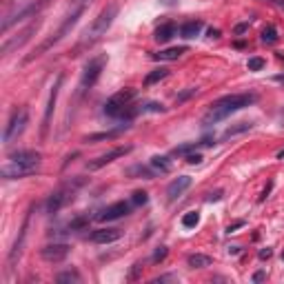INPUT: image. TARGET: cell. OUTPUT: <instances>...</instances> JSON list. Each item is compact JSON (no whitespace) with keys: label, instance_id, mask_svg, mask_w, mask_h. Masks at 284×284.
<instances>
[{"label":"cell","instance_id":"6da1fadb","mask_svg":"<svg viewBox=\"0 0 284 284\" xmlns=\"http://www.w3.org/2000/svg\"><path fill=\"white\" fill-rule=\"evenodd\" d=\"M255 102V96L253 93H231V96H224L220 98L218 102L211 104L209 113L204 116V125H215V122L224 120L226 116L236 113V111H240L244 107H249V104Z\"/></svg>","mask_w":284,"mask_h":284},{"label":"cell","instance_id":"7a4b0ae2","mask_svg":"<svg viewBox=\"0 0 284 284\" xmlns=\"http://www.w3.org/2000/svg\"><path fill=\"white\" fill-rule=\"evenodd\" d=\"M118 11H120V7L116 3H111V5H107L100 14L93 18V22L85 29V42H93V40H98V38H102L104 33H107V29L111 25H113V20H116V16H118Z\"/></svg>","mask_w":284,"mask_h":284},{"label":"cell","instance_id":"3957f363","mask_svg":"<svg viewBox=\"0 0 284 284\" xmlns=\"http://www.w3.org/2000/svg\"><path fill=\"white\" fill-rule=\"evenodd\" d=\"M82 11H85V5H82V7H76V9H74V14H69V16H67V18H65V22H63V25H60V29L55 31L51 38H47V40H44V42L40 44V47H36V49H33V53H31V55H27V58H25V63H31L33 58H38V55H42L44 51H47V49H51L55 42H60V40H63V38L67 36V33L71 31V27H74L76 22H78V18H80V16H82Z\"/></svg>","mask_w":284,"mask_h":284},{"label":"cell","instance_id":"277c9868","mask_svg":"<svg viewBox=\"0 0 284 284\" xmlns=\"http://www.w3.org/2000/svg\"><path fill=\"white\" fill-rule=\"evenodd\" d=\"M82 185H85V180H82V178H78V180H74V182H67L65 187L58 189V191H53L51 196H49V200H47V211H49V213H58L63 207H67V204L74 200L76 189L82 187Z\"/></svg>","mask_w":284,"mask_h":284},{"label":"cell","instance_id":"5b68a950","mask_svg":"<svg viewBox=\"0 0 284 284\" xmlns=\"http://www.w3.org/2000/svg\"><path fill=\"white\" fill-rule=\"evenodd\" d=\"M104 65H107V55H96V58H91L85 65V69H82V80H80V91L82 93L89 91V89L98 82V78H100V74H102Z\"/></svg>","mask_w":284,"mask_h":284},{"label":"cell","instance_id":"8992f818","mask_svg":"<svg viewBox=\"0 0 284 284\" xmlns=\"http://www.w3.org/2000/svg\"><path fill=\"white\" fill-rule=\"evenodd\" d=\"M136 98V91L133 89H122V91L113 93L107 104H104V113L111 116V118H122V113H125V109L131 104V100Z\"/></svg>","mask_w":284,"mask_h":284},{"label":"cell","instance_id":"52a82bcc","mask_svg":"<svg viewBox=\"0 0 284 284\" xmlns=\"http://www.w3.org/2000/svg\"><path fill=\"white\" fill-rule=\"evenodd\" d=\"M27 122H29V113H27V109H18L11 113V118L7 122V127H5V133H3V142L5 144H11L16 140V138L20 136L22 131H25Z\"/></svg>","mask_w":284,"mask_h":284},{"label":"cell","instance_id":"ba28073f","mask_svg":"<svg viewBox=\"0 0 284 284\" xmlns=\"http://www.w3.org/2000/svg\"><path fill=\"white\" fill-rule=\"evenodd\" d=\"M129 151H131V147H116V149H111V151H107V153L98 155V158L91 160V162H87V169L89 171H98V169H102V166L111 164L113 160H118V158H122V155H127Z\"/></svg>","mask_w":284,"mask_h":284},{"label":"cell","instance_id":"9c48e42d","mask_svg":"<svg viewBox=\"0 0 284 284\" xmlns=\"http://www.w3.org/2000/svg\"><path fill=\"white\" fill-rule=\"evenodd\" d=\"M67 255H69V244H63V242H53L40 249V258L44 262H53V264L63 262Z\"/></svg>","mask_w":284,"mask_h":284},{"label":"cell","instance_id":"30bf717a","mask_svg":"<svg viewBox=\"0 0 284 284\" xmlns=\"http://www.w3.org/2000/svg\"><path fill=\"white\" fill-rule=\"evenodd\" d=\"M9 160H11V162H16V164H25V166H31V169H38L42 155L38 151H33V149H20V151L11 153Z\"/></svg>","mask_w":284,"mask_h":284},{"label":"cell","instance_id":"8fae6325","mask_svg":"<svg viewBox=\"0 0 284 284\" xmlns=\"http://www.w3.org/2000/svg\"><path fill=\"white\" fill-rule=\"evenodd\" d=\"M60 85H63V76L55 78V85L49 93V102H47V109H44V120H42V138L47 136L49 131V125H51V116H53V109H55V100H58V93H60Z\"/></svg>","mask_w":284,"mask_h":284},{"label":"cell","instance_id":"7c38bea8","mask_svg":"<svg viewBox=\"0 0 284 284\" xmlns=\"http://www.w3.org/2000/svg\"><path fill=\"white\" fill-rule=\"evenodd\" d=\"M129 209H131V204H129V202H113V204H109L107 209H102V211H100L98 220H102V222L120 220L122 215H127V213H129Z\"/></svg>","mask_w":284,"mask_h":284},{"label":"cell","instance_id":"4fadbf2b","mask_svg":"<svg viewBox=\"0 0 284 284\" xmlns=\"http://www.w3.org/2000/svg\"><path fill=\"white\" fill-rule=\"evenodd\" d=\"M36 169H31V166H25V164H16V162H9L3 164V169H0V176L5 178V180H16V178H25L33 174Z\"/></svg>","mask_w":284,"mask_h":284},{"label":"cell","instance_id":"5bb4252c","mask_svg":"<svg viewBox=\"0 0 284 284\" xmlns=\"http://www.w3.org/2000/svg\"><path fill=\"white\" fill-rule=\"evenodd\" d=\"M38 25H40V22H38V20H36V22H31V25L27 27V29L22 31V33H20V38H14V40H5V42H3V49H0V53H3V55H7V53L11 51V49H16V47H20L22 42H27V40H29V38H31V33H36Z\"/></svg>","mask_w":284,"mask_h":284},{"label":"cell","instance_id":"9a60e30c","mask_svg":"<svg viewBox=\"0 0 284 284\" xmlns=\"http://www.w3.org/2000/svg\"><path fill=\"white\" fill-rule=\"evenodd\" d=\"M29 218H31V211L25 215V222H22V226H20V233H18V240L14 242V249H11V253H9V266H14L16 262V258H20V253H22V244H25V238H27V229H29Z\"/></svg>","mask_w":284,"mask_h":284},{"label":"cell","instance_id":"2e32d148","mask_svg":"<svg viewBox=\"0 0 284 284\" xmlns=\"http://www.w3.org/2000/svg\"><path fill=\"white\" fill-rule=\"evenodd\" d=\"M189 187H191V178H189V176H180V178H176L169 187H166V196H169V200L174 202V200L180 198Z\"/></svg>","mask_w":284,"mask_h":284},{"label":"cell","instance_id":"e0dca14e","mask_svg":"<svg viewBox=\"0 0 284 284\" xmlns=\"http://www.w3.org/2000/svg\"><path fill=\"white\" fill-rule=\"evenodd\" d=\"M120 229H98L91 233V242L96 244H111L116 240H120Z\"/></svg>","mask_w":284,"mask_h":284},{"label":"cell","instance_id":"ac0fdd59","mask_svg":"<svg viewBox=\"0 0 284 284\" xmlns=\"http://www.w3.org/2000/svg\"><path fill=\"white\" fill-rule=\"evenodd\" d=\"M182 53H187V47H169L162 49V51L153 53V60H164V63H171V60H178Z\"/></svg>","mask_w":284,"mask_h":284},{"label":"cell","instance_id":"d6986e66","mask_svg":"<svg viewBox=\"0 0 284 284\" xmlns=\"http://www.w3.org/2000/svg\"><path fill=\"white\" fill-rule=\"evenodd\" d=\"M176 31H178V29H176L174 22H166V25H160L158 29L153 31V38H155L158 42H169L171 38L176 36Z\"/></svg>","mask_w":284,"mask_h":284},{"label":"cell","instance_id":"ffe728a7","mask_svg":"<svg viewBox=\"0 0 284 284\" xmlns=\"http://www.w3.org/2000/svg\"><path fill=\"white\" fill-rule=\"evenodd\" d=\"M200 31H202V22H200V20H189V22H185V25L180 27V36L187 38V40L196 38Z\"/></svg>","mask_w":284,"mask_h":284},{"label":"cell","instance_id":"44dd1931","mask_svg":"<svg viewBox=\"0 0 284 284\" xmlns=\"http://www.w3.org/2000/svg\"><path fill=\"white\" fill-rule=\"evenodd\" d=\"M187 264L191 266V269H207V266H211V258L204 253H193L187 258Z\"/></svg>","mask_w":284,"mask_h":284},{"label":"cell","instance_id":"7402d4cb","mask_svg":"<svg viewBox=\"0 0 284 284\" xmlns=\"http://www.w3.org/2000/svg\"><path fill=\"white\" fill-rule=\"evenodd\" d=\"M151 166H153V171L169 174V171H171V160L166 158V155H153V158H151Z\"/></svg>","mask_w":284,"mask_h":284},{"label":"cell","instance_id":"603a6c76","mask_svg":"<svg viewBox=\"0 0 284 284\" xmlns=\"http://www.w3.org/2000/svg\"><path fill=\"white\" fill-rule=\"evenodd\" d=\"M166 76H169V69H164V67H160V69H153L151 74H147V78H144V85L151 87V85H155V82L164 80Z\"/></svg>","mask_w":284,"mask_h":284},{"label":"cell","instance_id":"cb8c5ba5","mask_svg":"<svg viewBox=\"0 0 284 284\" xmlns=\"http://www.w3.org/2000/svg\"><path fill=\"white\" fill-rule=\"evenodd\" d=\"M122 129H113V131H104V133H93V136H87L85 142H98V140H111V138L120 136Z\"/></svg>","mask_w":284,"mask_h":284},{"label":"cell","instance_id":"d4e9b609","mask_svg":"<svg viewBox=\"0 0 284 284\" xmlns=\"http://www.w3.org/2000/svg\"><path fill=\"white\" fill-rule=\"evenodd\" d=\"M127 176H140V178H147V180H151V178L155 176V171L147 169V166H131V169H127Z\"/></svg>","mask_w":284,"mask_h":284},{"label":"cell","instance_id":"484cf974","mask_svg":"<svg viewBox=\"0 0 284 284\" xmlns=\"http://www.w3.org/2000/svg\"><path fill=\"white\" fill-rule=\"evenodd\" d=\"M198 222H200L198 211H189V213L182 215V226H185V229H193V226H198Z\"/></svg>","mask_w":284,"mask_h":284},{"label":"cell","instance_id":"4316f807","mask_svg":"<svg viewBox=\"0 0 284 284\" xmlns=\"http://www.w3.org/2000/svg\"><path fill=\"white\" fill-rule=\"evenodd\" d=\"M55 282H80V273H78V271H65V273H58L55 275Z\"/></svg>","mask_w":284,"mask_h":284},{"label":"cell","instance_id":"83f0119b","mask_svg":"<svg viewBox=\"0 0 284 284\" xmlns=\"http://www.w3.org/2000/svg\"><path fill=\"white\" fill-rule=\"evenodd\" d=\"M147 202H149L147 191H136L131 196V204H133V207H142V204H147Z\"/></svg>","mask_w":284,"mask_h":284},{"label":"cell","instance_id":"f1b7e54d","mask_svg":"<svg viewBox=\"0 0 284 284\" xmlns=\"http://www.w3.org/2000/svg\"><path fill=\"white\" fill-rule=\"evenodd\" d=\"M247 129H251V122H240L238 127H231V129H226V131H224V138H231V136H236V133H242V131H247Z\"/></svg>","mask_w":284,"mask_h":284},{"label":"cell","instance_id":"f546056e","mask_svg":"<svg viewBox=\"0 0 284 284\" xmlns=\"http://www.w3.org/2000/svg\"><path fill=\"white\" fill-rule=\"evenodd\" d=\"M275 40H277V31H275V27H266V29L262 31V42L273 44Z\"/></svg>","mask_w":284,"mask_h":284},{"label":"cell","instance_id":"4dcf8cb0","mask_svg":"<svg viewBox=\"0 0 284 284\" xmlns=\"http://www.w3.org/2000/svg\"><path fill=\"white\" fill-rule=\"evenodd\" d=\"M264 58H249V63H247V69L249 71H260V69H264Z\"/></svg>","mask_w":284,"mask_h":284},{"label":"cell","instance_id":"1f68e13d","mask_svg":"<svg viewBox=\"0 0 284 284\" xmlns=\"http://www.w3.org/2000/svg\"><path fill=\"white\" fill-rule=\"evenodd\" d=\"M87 224H89V218H85V215H82V218H76L74 222H69V229H71V231H76V229H85Z\"/></svg>","mask_w":284,"mask_h":284},{"label":"cell","instance_id":"d6a6232c","mask_svg":"<svg viewBox=\"0 0 284 284\" xmlns=\"http://www.w3.org/2000/svg\"><path fill=\"white\" fill-rule=\"evenodd\" d=\"M164 258H166V247H160L158 251L153 253V262H162Z\"/></svg>","mask_w":284,"mask_h":284},{"label":"cell","instance_id":"836d02e7","mask_svg":"<svg viewBox=\"0 0 284 284\" xmlns=\"http://www.w3.org/2000/svg\"><path fill=\"white\" fill-rule=\"evenodd\" d=\"M187 162L189 164H200V162H202V155H200V153H189L187 155Z\"/></svg>","mask_w":284,"mask_h":284},{"label":"cell","instance_id":"e575fe53","mask_svg":"<svg viewBox=\"0 0 284 284\" xmlns=\"http://www.w3.org/2000/svg\"><path fill=\"white\" fill-rule=\"evenodd\" d=\"M240 226H244V220H238V222H233V224L226 226V233H233L236 229H240Z\"/></svg>","mask_w":284,"mask_h":284},{"label":"cell","instance_id":"d590c367","mask_svg":"<svg viewBox=\"0 0 284 284\" xmlns=\"http://www.w3.org/2000/svg\"><path fill=\"white\" fill-rule=\"evenodd\" d=\"M147 111H164V107H162V104H158V102H149Z\"/></svg>","mask_w":284,"mask_h":284},{"label":"cell","instance_id":"8d00e7d4","mask_svg":"<svg viewBox=\"0 0 284 284\" xmlns=\"http://www.w3.org/2000/svg\"><path fill=\"white\" fill-rule=\"evenodd\" d=\"M271 255H273L271 249H262V251H260V260H266V258H271Z\"/></svg>","mask_w":284,"mask_h":284},{"label":"cell","instance_id":"74e56055","mask_svg":"<svg viewBox=\"0 0 284 284\" xmlns=\"http://www.w3.org/2000/svg\"><path fill=\"white\" fill-rule=\"evenodd\" d=\"M262 280H266V273L264 271H258V273L253 275V282H262Z\"/></svg>","mask_w":284,"mask_h":284},{"label":"cell","instance_id":"f35d334b","mask_svg":"<svg viewBox=\"0 0 284 284\" xmlns=\"http://www.w3.org/2000/svg\"><path fill=\"white\" fill-rule=\"evenodd\" d=\"M140 269H142L140 264H133V271L129 273V280H136V275H138V271H140Z\"/></svg>","mask_w":284,"mask_h":284},{"label":"cell","instance_id":"ab89813d","mask_svg":"<svg viewBox=\"0 0 284 284\" xmlns=\"http://www.w3.org/2000/svg\"><path fill=\"white\" fill-rule=\"evenodd\" d=\"M247 29H249V25H247V22H242V25H238V27H236V33L240 36V33H244Z\"/></svg>","mask_w":284,"mask_h":284},{"label":"cell","instance_id":"60d3db41","mask_svg":"<svg viewBox=\"0 0 284 284\" xmlns=\"http://www.w3.org/2000/svg\"><path fill=\"white\" fill-rule=\"evenodd\" d=\"M220 196H222V191H215V193H211L207 200H209V202H213V200H220Z\"/></svg>","mask_w":284,"mask_h":284},{"label":"cell","instance_id":"b9f144b4","mask_svg":"<svg viewBox=\"0 0 284 284\" xmlns=\"http://www.w3.org/2000/svg\"><path fill=\"white\" fill-rule=\"evenodd\" d=\"M71 3H74V5H76V7H82V5H87V3H89V0H71Z\"/></svg>","mask_w":284,"mask_h":284},{"label":"cell","instance_id":"7bdbcfd3","mask_svg":"<svg viewBox=\"0 0 284 284\" xmlns=\"http://www.w3.org/2000/svg\"><path fill=\"white\" fill-rule=\"evenodd\" d=\"M209 36L211 38H220V31L218 29H209Z\"/></svg>","mask_w":284,"mask_h":284},{"label":"cell","instance_id":"ee69618b","mask_svg":"<svg viewBox=\"0 0 284 284\" xmlns=\"http://www.w3.org/2000/svg\"><path fill=\"white\" fill-rule=\"evenodd\" d=\"M273 80H275V82H280V85H284V74H277V76L273 78Z\"/></svg>","mask_w":284,"mask_h":284},{"label":"cell","instance_id":"f6af8a7d","mask_svg":"<svg viewBox=\"0 0 284 284\" xmlns=\"http://www.w3.org/2000/svg\"><path fill=\"white\" fill-rule=\"evenodd\" d=\"M229 253H231V255H236V253H240V247H231V249H229Z\"/></svg>","mask_w":284,"mask_h":284},{"label":"cell","instance_id":"bcb514c9","mask_svg":"<svg viewBox=\"0 0 284 284\" xmlns=\"http://www.w3.org/2000/svg\"><path fill=\"white\" fill-rule=\"evenodd\" d=\"M162 5H176V0H160Z\"/></svg>","mask_w":284,"mask_h":284},{"label":"cell","instance_id":"7dc6e473","mask_svg":"<svg viewBox=\"0 0 284 284\" xmlns=\"http://www.w3.org/2000/svg\"><path fill=\"white\" fill-rule=\"evenodd\" d=\"M277 158H280V160H284V149H282L280 153H277Z\"/></svg>","mask_w":284,"mask_h":284},{"label":"cell","instance_id":"c3c4849f","mask_svg":"<svg viewBox=\"0 0 284 284\" xmlns=\"http://www.w3.org/2000/svg\"><path fill=\"white\" fill-rule=\"evenodd\" d=\"M282 260H284V253H282Z\"/></svg>","mask_w":284,"mask_h":284}]
</instances>
